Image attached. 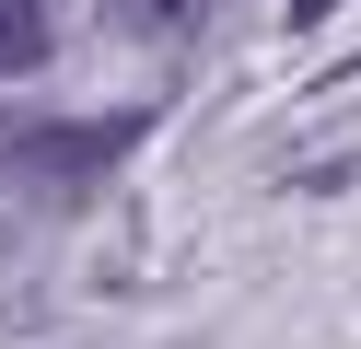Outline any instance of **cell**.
I'll return each mask as SVG.
<instances>
[{"instance_id": "cell-1", "label": "cell", "mask_w": 361, "mask_h": 349, "mask_svg": "<svg viewBox=\"0 0 361 349\" xmlns=\"http://www.w3.org/2000/svg\"><path fill=\"white\" fill-rule=\"evenodd\" d=\"M128 140H140V116H71V128H24L0 163H12L24 186H47V198H82V186H94Z\"/></svg>"}, {"instance_id": "cell-2", "label": "cell", "mask_w": 361, "mask_h": 349, "mask_svg": "<svg viewBox=\"0 0 361 349\" xmlns=\"http://www.w3.org/2000/svg\"><path fill=\"white\" fill-rule=\"evenodd\" d=\"M47 59V0H0V70H35Z\"/></svg>"}, {"instance_id": "cell-3", "label": "cell", "mask_w": 361, "mask_h": 349, "mask_svg": "<svg viewBox=\"0 0 361 349\" xmlns=\"http://www.w3.org/2000/svg\"><path fill=\"white\" fill-rule=\"evenodd\" d=\"M105 12H117L128 35H187V23L210 12V0H105Z\"/></svg>"}]
</instances>
